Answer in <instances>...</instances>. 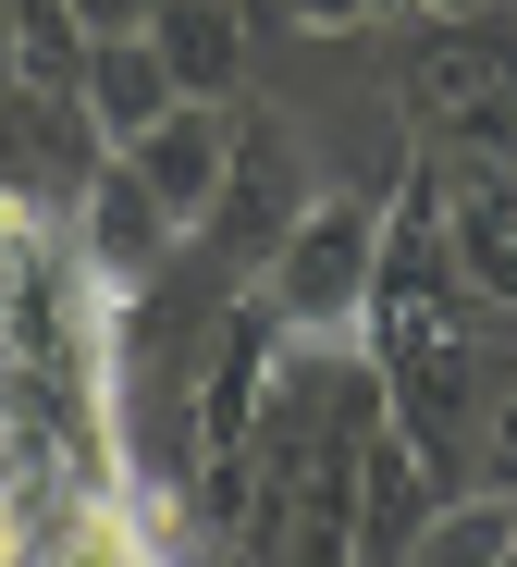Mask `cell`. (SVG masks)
<instances>
[{
	"label": "cell",
	"instance_id": "9c48e42d",
	"mask_svg": "<svg viewBox=\"0 0 517 567\" xmlns=\"http://www.w3.org/2000/svg\"><path fill=\"white\" fill-rule=\"evenodd\" d=\"M185 100V86H173V62H161V38H99L86 50V86H74V112L99 124V148H136L161 112Z\"/></svg>",
	"mask_w": 517,
	"mask_h": 567
},
{
	"label": "cell",
	"instance_id": "7c38bea8",
	"mask_svg": "<svg viewBox=\"0 0 517 567\" xmlns=\"http://www.w3.org/2000/svg\"><path fill=\"white\" fill-rule=\"evenodd\" d=\"M148 13H161V0H74L86 38H148Z\"/></svg>",
	"mask_w": 517,
	"mask_h": 567
},
{
	"label": "cell",
	"instance_id": "5b68a950",
	"mask_svg": "<svg viewBox=\"0 0 517 567\" xmlns=\"http://www.w3.org/2000/svg\"><path fill=\"white\" fill-rule=\"evenodd\" d=\"M62 432H86L62 408V383L0 333V555H25V518H50V468H62Z\"/></svg>",
	"mask_w": 517,
	"mask_h": 567
},
{
	"label": "cell",
	"instance_id": "ba28073f",
	"mask_svg": "<svg viewBox=\"0 0 517 567\" xmlns=\"http://www.w3.org/2000/svg\"><path fill=\"white\" fill-rule=\"evenodd\" d=\"M444 235H456V271L480 284V309H517V161H468L444 185Z\"/></svg>",
	"mask_w": 517,
	"mask_h": 567
},
{
	"label": "cell",
	"instance_id": "4fadbf2b",
	"mask_svg": "<svg viewBox=\"0 0 517 567\" xmlns=\"http://www.w3.org/2000/svg\"><path fill=\"white\" fill-rule=\"evenodd\" d=\"M271 13H296V25H321V38H358V25H370V0H271Z\"/></svg>",
	"mask_w": 517,
	"mask_h": 567
},
{
	"label": "cell",
	"instance_id": "8fae6325",
	"mask_svg": "<svg viewBox=\"0 0 517 567\" xmlns=\"http://www.w3.org/2000/svg\"><path fill=\"white\" fill-rule=\"evenodd\" d=\"M493 555H517V494H456V506H432V530H420V567H493Z\"/></svg>",
	"mask_w": 517,
	"mask_h": 567
},
{
	"label": "cell",
	"instance_id": "3957f363",
	"mask_svg": "<svg viewBox=\"0 0 517 567\" xmlns=\"http://www.w3.org/2000/svg\"><path fill=\"white\" fill-rule=\"evenodd\" d=\"M74 259H86V284H99L112 309L161 297V284H173V259H185V223L161 210V185H148L124 148L74 185Z\"/></svg>",
	"mask_w": 517,
	"mask_h": 567
},
{
	"label": "cell",
	"instance_id": "52a82bcc",
	"mask_svg": "<svg viewBox=\"0 0 517 567\" xmlns=\"http://www.w3.org/2000/svg\"><path fill=\"white\" fill-rule=\"evenodd\" d=\"M148 185H161V210L185 223V235H210V210H223V173H235V100H173L136 148H124Z\"/></svg>",
	"mask_w": 517,
	"mask_h": 567
},
{
	"label": "cell",
	"instance_id": "5bb4252c",
	"mask_svg": "<svg viewBox=\"0 0 517 567\" xmlns=\"http://www.w3.org/2000/svg\"><path fill=\"white\" fill-rule=\"evenodd\" d=\"M420 13H444V25H493L505 0H420Z\"/></svg>",
	"mask_w": 517,
	"mask_h": 567
},
{
	"label": "cell",
	"instance_id": "6da1fadb",
	"mask_svg": "<svg viewBox=\"0 0 517 567\" xmlns=\"http://www.w3.org/2000/svg\"><path fill=\"white\" fill-rule=\"evenodd\" d=\"M382 235H394V185H321L308 223L271 247L259 297L296 321V346H345L370 321V284H382Z\"/></svg>",
	"mask_w": 517,
	"mask_h": 567
},
{
	"label": "cell",
	"instance_id": "8992f818",
	"mask_svg": "<svg viewBox=\"0 0 517 567\" xmlns=\"http://www.w3.org/2000/svg\"><path fill=\"white\" fill-rule=\"evenodd\" d=\"M432 506H444V468L420 456V432L394 408H370V432H358V567H420Z\"/></svg>",
	"mask_w": 517,
	"mask_h": 567
},
{
	"label": "cell",
	"instance_id": "2e32d148",
	"mask_svg": "<svg viewBox=\"0 0 517 567\" xmlns=\"http://www.w3.org/2000/svg\"><path fill=\"white\" fill-rule=\"evenodd\" d=\"M493 567H517V555H493Z\"/></svg>",
	"mask_w": 517,
	"mask_h": 567
},
{
	"label": "cell",
	"instance_id": "9a60e30c",
	"mask_svg": "<svg viewBox=\"0 0 517 567\" xmlns=\"http://www.w3.org/2000/svg\"><path fill=\"white\" fill-rule=\"evenodd\" d=\"M406 13H420V0H370V25H406Z\"/></svg>",
	"mask_w": 517,
	"mask_h": 567
},
{
	"label": "cell",
	"instance_id": "7a4b0ae2",
	"mask_svg": "<svg viewBox=\"0 0 517 567\" xmlns=\"http://www.w3.org/2000/svg\"><path fill=\"white\" fill-rule=\"evenodd\" d=\"M406 124L444 136L456 161H517V38L444 25V13H406Z\"/></svg>",
	"mask_w": 517,
	"mask_h": 567
},
{
	"label": "cell",
	"instance_id": "30bf717a",
	"mask_svg": "<svg viewBox=\"0 0 517 567\" xmlns=\"http://www.w3.org/2000/svg\"><path fill=\"white\" fill-rule=\"evenodd\" d=\"M148 38H161L185 100H235V74H247V0H161Z\"/></svg>",
	"mask_w": 517,
	"mask_h": 567
},
{
	"label": "cell",
	"instance_id": "277c9868",
	"mask_svg": "<svg viewBox=\"0 0 517 567\" xmlns=\"http://www.w3.org/2000/svg\"><path fill=\"white\" fill-rule=\"evenodd\" d=\"M308 198H321V173L296 161V124H271V112H235V173H223V210H210L223 284H259V271H271V247L308 223Z\"/></svg>",
	"mask_w": 517,
	"mask_h": 567
}]
</instances>
